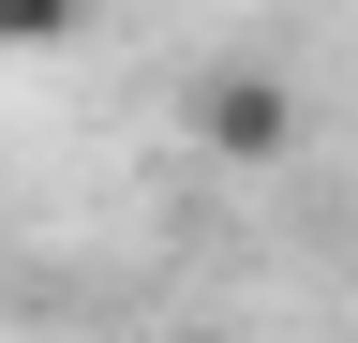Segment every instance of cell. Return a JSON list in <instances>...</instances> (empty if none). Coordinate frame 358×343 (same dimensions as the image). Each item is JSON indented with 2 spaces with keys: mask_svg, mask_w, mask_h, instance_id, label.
I'll use <instances>...</instances> for the list:
<instances>
[{
  "mask_svg": "<svg viewBox=\"0 0 358 343\" xmlns=\"http://www.w3.org/2000/svg\"><path fill=\"white\" fill-rule=\"evenodd\" d=\"M194 135H209L224 164H284V149H299V105H284V75H224V90L194 105Z\"/></svg>",
  "mask_w": 358,
  "mask_h": 343,
  "instance_id": "1",
  "label": "cell"
},
{
  "mask_svg": "<svg viewBox=\"0 0 358 343\" xmlns=\"http://www.w3.org/2000/svg\"><path fill=\"white\" fill-rule=\"evenodd\" d=\"M75 15H90V0H0V45H60Z\"/></svg>",
  "mask_w": 358,
  "mask_h": 343,
  "instance_id": "2",
  "label": "cell"
},
{
  "mask_svg": "<svg viewBox=\"0 0 358 343\" xmlns=\"http://www.w3.org/2000/svg\"><path fill=\"white\" fill-rule=\"evenodd\" d=\"M0 60H15V45H0Z\"/></svg>",
  "mask_w": 358,
  "mask_h": 343,
  "instance_id": "3",
  "label": "cell"
}]
</instances>
